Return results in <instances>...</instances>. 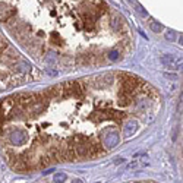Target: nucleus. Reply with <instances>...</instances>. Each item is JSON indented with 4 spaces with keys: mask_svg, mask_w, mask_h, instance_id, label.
Masks as SVG:
<instances>
[{
    "mask_svg": "<svg viewBox=\"0 0 183 183\" xmlns=\"http://www.w3.org/2000/svg\"><path fill=\"white\" fill-rule=\"evenodd\" d=\"M62 88L65 90V92L68 95H75L78 98H81L84 95V88L81 87V84L78 81H68V82L62 84Z\"/></svg>",
    "mask_w": 183,
    "mask_h": 183,
    "instance_id": "nucleus-1",
    "label": "nucleus"
},
{
    "mask_svg": "<svg viewBox=\"0 0 183 183\" xmlns=\"http://www.w3.org/2000/svg\"><path fill=\"white\" fill-rule=\"evenodd\" d=\"M160 60L163 63V66H166L169 69H174V70L182 69V57H177L174 54H163Z\"/></svg>",
    "mask_w": 183,
    "mask_h": 183,
    "instance_id": "nucleus-2",
    "label": "nucleus"
},
{
    "mask_svg": "<svg viewBox=\"0 0 183 183\" xmlns=\"http://www.w3.org/2000/svg\"><path fill=\"white\" fill-rule=\"evenodd\" d=\"M11 141L13 145L19 147V145H23L26 142V133L23 130H13L11 133Z\"/></svg>",
    "mask_w": 183,
    "mask_h": 183,
    "instance_id": "nucleus-3",
    "label": "nucleus"
},
{
    "mask_svg": "<svg viewBox=\"0 0 183 183\" xmlns=\"http://www.w3.org/2000/svg\"><path fill=\"white\" fill-rule=\"evenodd\" d=\"M119 139H120V138H119V133H117V132H111V133H108L107 136L104 138V144H105L107 148L111 149L119 144Z\"/></svg>",
    "mask_w": 183,
    "mask_h": 183,
    "instance_id": "nucleus-4",
    "label": "nucleus"
},
{
    "mask_svg": "<svg viewBox=\"0 0 183 183\" xmlns=\"http://www.w3.org/2000/svg\"><path fill=\"white\" fill-rule=\"evenodd\" d=\"M136 122H127L125 125V127H123V132H125V135L126 136H132L135 132H136Z\"/></svg>",
    "mask_w": 183,
    "mask_h": 183,
    "instance_id": "nucleus-5",
    "label": "nucleus"
},
{
    "mask_svg": "<svg viewBox=\"0 0 183 183\" xmlns=\"http://www.w3.org/2000/svg\"><path fill=\"white\" fill-rule=\"evenodd\" d=\"M149 29L151 31H154V32H161L163 31V25L160 22H157V21H149Z\"/></svg>",
    "mask_w": 183,
    "mask_h": 183,
    "instance_id": "nucleus-6",
    "label": "nucleus"
},
{
    "mask_svg": "<svg viewBox=\"0 0 183 183\" xmlns=\"http://www.w3.org/2000/svg\"><path fill=\"white\" fill-rule=\"evenodd\" d=\"M122 23H123V18H114L113 21H111V28L114 29V31H120V28H122Z\"/></svg>",
    "mask_w": 183,
    "mask_h": 183,
    "instance_id": "nucleus-7",
    "label": "nucleus"
},
{
    "mask_svg": "<svg viewBox=\"0 0 183 183\" xmlns=\"http://www.w3.org/2000/svg\"><path fill=\"white\" fill-rule=\"evenodd\" d=\"M107 57L110 59L111 62H116L117 59L120 57V51H119L117 48H113V50H110V51H108V54H107Z\"/></svg>",
    "mask_w": 183,
    "mask_h": 183,
    "instance_id": "nucleus-8",
    "label": "nucleus"
},
{
    "mask_svg": "<svg viewBox=\"0 0 183 183\" xmlns=\"http://www.w3.org/2000/svg\"><path fill=\"white\" fill-rule=\"evenodd\" d=\"M65 180H66V174H65V173H56V174H54V177H53V182L54 183H63L65 182Z\"/></svg>",
    "mask_w": 183,
    "mask_h": 183,
    "instance_id": "nucleus-9",
    "label": "nucleus"
},
{
    "mask_svg": "<svg viewBox=\"0 0 183 183\" xmlns=\"http://www.w3.org/2000/svg\"><path fill=\"white\" fill-rule=\"evenodd\" d=\"M133 5H135V11H136L139 15H142V16H148V12L145 11V9H144V8L138 3V2H133Z\"/></svg>",
    "mask_w": 183,
    "mask_h": 183,
    "instance_id": "nucleus-10",
    "label": "nucleus"
},
{
    "mask_svg": "<svg viewBox=\"0 0 183 183\" xmlns=\"http://www.w3.org/2000/svg\"><path fill=\"white\" fill-rule=\"evenodd\" d=\"M51 41H54V44H60V43H62V40H60V37H59L57 32H53V34H51Z\"/></svg>",
    "mask_w": 183,
    "mask_h": 183,
    "instance_id": "nucleus-11",
    "label": "nucleus"
},
{
    "mask_svg": "<svg viewBox=\"0 0 183 183\" xmlns=\"http://www.w3.org/2000/svg\"><path fill=\"white\" fill-rule=\"evenodd\" d=\"M174 37H176V34H174L173 31H169V32H166V38H167V40H170V41H173V40H174Z\"/></svg>",
    "mask_w": 183,
    "mask_h": 183,
    "instance_id": "nucleus-12",
    "label": "nucleus"
},
{
    "mask_svg": "<svg viewBox=\"0 0 183 183\" xmlns=\"http://www.w3.org/2000/svg\"><path fill=\"white\" fill-rule=\"evenodd\" d=\"M166 78L174 81V79H177V75H176V73H166Z\"/></svg>",
    "mask_w": 183,
    "mask_h": 183,
    "instance_id": "nucleus-13",
    "label": "nucleus"
},
{
    "mask_svg": "<svg viewBox=\"0 0 183 183\" xmlns=\"http://www.w3.org/2000/svg\"><path fill=\"white\" fill-rule=\"evenodd\" d=\"M51 172H54V169H48V170H46V172H43V174L46 176V174H50Z\"/></svg>",
    "mask_w": 183,
    "mask_h": 183,
    "instance_id": "nucleus-14",
    "label": "nucleus"
},
{
    "mask_svg": "<svg viewBox=\"0 0 183 183\" xmlns=\"http://www.w3.org/2000/svg\"><path fill=\"white\" fill-rule=\"evenodd\" d=\"M182 41H183V37H182V34H180V37H179V44L182 46Z\"/></svg>",
    "mask_w": 183,
    "mask_h": 183,
    "instance_id": "nucleus-15",
    "label": "nucleus"
},
{
    "mask_svg": "<svg viewBox=\"0 0 183 183\" xmlns=\"http://www.w3.org/2000/svg\"><path fill=\"white\" fill-rule=\"evenodd\" d=\"M123 161H125V160H123V158H117V160H116V163L119 164V163H123Z\"/></svg>",
    "mask_w": 183,
    "mask_h": 183,
    "instance_id": "nucleus-16",
    "label": "nucleus"
},
{
    "mask_svg": "<svg viewBox=\"0 0 183 183\" xmlns=\"http://www.w3.org/2000/svg\"><path fill=\"white\" fill-rule=\"evenodd\" d=\"M72 183H82V182H81L79 179H76V180H73V182H72Z\"/></svg>",
    "mask_w": 183,
    "mask_h": 183,
    "instance_id": "nucleus-17",
    "label": "nucleus"
},
{
    "mask_svg": "<svg viewBox=\"0 0 183 183\" xmlns=\"http://www.w3.org/2000/svg\"><path fill=\"white\" fill-rule=\"evenodd\" d=\"M127 2H130V3H133V2H136V0H127Z\"/></svg>",
    "mask_w": 183,
    "mask_h": 183,
    "instance_id": "nucleus-18",
    "label": "nucleus"
},
{
    "mask_svg": "<svg viewBox=\"0 0 183 183\" xmlns=\"http://www.w3.org/2000/svg\"><path fill=\"white\" fill-rule=\"evenodd\" d=\"M139 183H144V182H139Z\"/></svg>",
    "mask_w": 183,
    "mask_h": 183,
    "instance_id": "nucleus-19",
    "label": "nucleus"
}]
</instances>
